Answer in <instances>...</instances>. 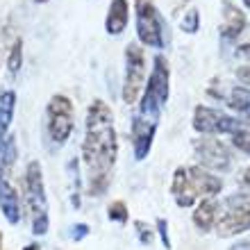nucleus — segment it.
<instances>
[{
    "label": "nucleus",
    "mask_w": 250,
    "mask_h": 250,
    "mask_svg": "<svg viewBox=\"0 0 250 250\" xmlns=\"http://www.w3.org/2000/svg\"><path fill=\"white\" fill-rule=\"evenodd\" d=\"M119 157V139L114 127L112 107L105 100H93L86 109L82 162L86 171V193L105 196L114 178V166Z\"/></svg>",
    "instance_id": "f257e3e1"
},
{
    "label": "nucleus",
    "mask_w": 250,
    "mask_h": 250,
    "mask_svg": "<svg viewBox=\"0 0 250 250\" xmlns=\"http://www.w3.org/2000/svg\"><path fill=\"white\" fill-rule=\"evenodd\" d=\"M223 189V180L203 166H180L173 173L171 196L180 207H193L198 200L214 198Z\"/></svg>",
    "instance_id": "f03ea898"
},
{
    "label": "nucleus",
    "mask_w": 250,
    "mask_h": 250,
    "mask_svg": "<svg viewBox=\"0 0 250 250\" xmlns=\"http://www.w3.org/2000/svg\"><path fill=\"white\" fill-rule=\"evenodd\" d=\"M171 71H168V62L162 55L152 57V68L148 75V84L141 93V103H139V119L148 121V123H159V116L164 112L166 103H168V91H171Z\"/></svg>",
    "instance_id": "7ed1b4c3"
},
{
    "label": "nucleus",
    "mask_w": 250,
    "mask_h": 250,
    "mask_svg": "<svg viewBox=\"0 0 250 250\" xmlns=\"http://www.w3.org/2000/svg\"><path fill=\"white\" fill-rule=\"evenodd\" d=\"M23 200L30 211V221H32V232L37 237H43L50 228V216H48V196L46 185H43V171H41L39 162H30L25 166V175H23Z\"/></svg>",
    "instance_id": "20e7f679"
},
{
    "label": "nucleus",
    "mask_w": 250,
    "mask_h": 250,
    "mask_svg": "<svg viewBox=\"0 0 250 250\" xmlns=\"http://www.w3.org/2000/svg\"><path fill=\"white\" fill-rule=\"evenodd\" d=\"M134 27L139 46L162 50L166 46V21L155 0H134Z\"/></svg>",
    "instance_id": "39448f33"
},
{
    "label": "nucleus",
    "mask_w": 250,
    "mask_h": 250,
    "mask_svg": "<svg viewBox=\"0 0 250 250\" xmlns=\"http://www.w3.org/2000/svg\"><path fill=\"white\" fill-rule=\"evenodd\" d=\"M46 137L55 148L62 146L71 139L73 127H75V107H73L71 98L64 93H55L53 98L48 100L46 107Z\"/></svg>",
    "instance_id": "423d86ee"
},
{
    "label": "nucleus",
    "mask_w": 250,
    "mask_h": 250,
    "mask_svg": "<svg viewBox=\"0 0 250 250\" xmlns=\"http://www.w3.org/2000/svg\"><path fill=\"white\" fill-rule=\"evenodd\" d=\"M146 73H148V64H146V53L139 46V41H132L125 48V73H123V103L132 105L137 103L141 96V89L146 84Z\"/></svg>",
    "instance_id": "0eeeda50"
},
{
    "label": "nucleus",
    "mask_w": 250,
    "mask_h": 250,
    "mask_svg": "<svg viewBox=\"0 0 250 250\" xmlns=\"http://www.w3.org/2000/svg\"><path fill=\"white\" fill-rule=\"evenodd\" d=\"M246 123L248 121H241L207 105H198L193 109V130L200 134H234L237 130L246 127Z\"/></svg>",
    "instance_id": "6e6552de"
},
{
    "label": "nucleus",
    "mask_w": 250,
    "mask_h": 250,
    "mask_svg": "<svg viewBox=\"0 0 250 250\" xmlns=\"http://www.w3.org/2000/svg\"><path fill=\"white\" fill-rule=\"evenodd\" d=\"M193 152H196V159L200 162V166L207 171L225 173L232 168V152L218 139H196Z\"/></svg>",
    "instance_id": "1a4fd4ad"
},
{
    "label": "nucleus",
    "mask_w": 250,
    "mask_h": 250,
    "mask_svg": "<svg viewBox=\"0 0 250 250\" xmlns=\"http://www.w3.org/2000/svg\"><path fill=\"white\" fill-rule=\"evenodd\" d=\"M250 230V200H244L239 203L237 207H232L228 214L216 221V232L218 237H237L241 232H248Z\"/></svg>",
    "instance_id": "9d476101"
},
{
    "label": "nucleus",
    "mask_w": 250,
    "mask_h": 250,
    "mask_svg": "<svg viewBox=\"0 0 250 250\" xmlns=\"http://www.w3.org/2000/svg\"><path fill=\"white\" fill-rule=\"evenodd\" d=\"M155 132H157V125L155 123H148V121L139 119V116L132 119L130 137H132V150H134V159H137V162L148 157V152H150V148H152Z\"/></svg>",
    "instance_id": "9b49d317"
},
{
    "label": "nucleus",
    "mask_w": 250,
    "mask_h": 250,
    "mask_svg": "<svg viewBox=\"0 0 250 250\" xmlns=\"http://www.w3.org/2000/svg\"><path fill=\"white\" fill-rule=\"evenodd\" d=\"M21 207H23V200H21L19 189L9 182L7 175H0V209L5 214L7 223H21Z\"/></svg>",
    "instance_id": "f8f14e48"
},
{
    "label": "nucleus",
    "mask_w": 250,
    "mask_h": 250,
    "mask_svg": "<svg viewBox=\"0 0 250 250\" xmlns=\"http://www.w3.org/2000/svg\"><path fill=\"white\" fill-rule=\"evenodd\" d=\"M246 14L241 12V7H237L232 0H223V23H221V37L225 41L239 39V34L246 30Z\"/></svg>",
    "instance_id": "ddd939ff"
},
{
    "label": "nucleus",
    "mask_w": 250,
    "mask_h": 250,
    "mask_svg": "<svg viewBox=\"0 0 250 250\" xmlns=\"http://www.w3.org/2000/svg\"><path fill=\"white\" fill-rule=\"evenodd\" d=\"M130 23V5L127 0H112L109 9H107V19H105V30L112 37H119Z\"/></svg>",
    "instance_id": "4468645a"
},
{
    "label": "nucleus",
    "mask_w": 250,
    "mask_h": 250,
    "mask_svg": "<svg viewBox=\"0 0 250 250\" xmlns=\"http://www.w3.org/2000/svg\"><path fill=\"white\" fill-rule=\"evenodd\" d=\"M218 209H221V207H218L216 198H205V200H200L196 211H193V223H196L198 230L209 232L211 228H216V221L221 218Z\"/></svg>",
    "instance_id": "2eb2a0df"
},
{
    "label": "nucleus",
    "mask_w": 250,
    "mask_h": 250,
    "mask_svg": "<svg viewBox=\"0 0 250 250\" xmlns=\"http://www.w3.org/2000/svg\"><path fill=\"white\" fill-rule=\"evenodd\" d=\"M14 109H16V93L14 91H2L0 93V152L7 141V132L14 119Z\"/></svg>",
    "instance_id": "dca6fc26"
},
{
    "label": "nucleus",
    "mask_w": 250,
    "mask_h": 250,
    "mask_svg": "<svg viewBox=\"0 0 250 250\" xmlns=\"http://www.w3.org/2000/svg\"><path fill=\"white\" fill-rule=\"evenodd\" d=\"M230 107L239 112L250 123V89L248 86H234L230 91Z\"/></svg>",
    "instance_id": "f3484780"
},
{
    "label": "nucleus",
    "mask_w": 250,
    "mask_h": 250,
    "mask_svg": "<svg viewBox=\"0 0 250 250\" xmlns=\"http://www.w3.org/2000/svg\"><path fill=\"white\" fill-rule=\"evenodd\" d=\"M21 64H23V41L16 39L9 48V55H7V71L9 75H16L21 71Z\"/></svg>",
    "instance_id": "a211bd4d"
},
{
    "label": "nucleus",
    "mask_w": 250,
    "mask_h": 250,
    "mask_svg": "<svg viewBox=\"0 0 250 250\" xmlns=\"http://www.w3.org/2000/svg\"><path fill=\"white\" fill-rule=\"evenodd\" d=\"M107 216H109V221H114V223L125 225L127 218H130V214H127V207H125L123 200H114V203L109 205V209H107Z\"/></svg>",
    "instance_id": "6ab92c4d"
},
{
    "label": "nucleus",
    "mask_w": 250,
    "mask_h": 250,
    "mask_svg": "<svg viewBox=\"0 0 250 250\" xmlns=\"http://www.w3.org/2000/svg\"><path fill=\"white\" fill-rule=\"evenodd\" d=\"M232 146L239 148L241 152H246V155H250V130L248 127H241V130H237L232 134Z\"/></svg>",
    "instance_id": "aec40b11"
},
{
    "label": "nucleus",
    "mask_w": 250,
    "mask_h": 250,
    "mask_svg": "<svg viewBox=\"0 0 250 250\" xmlns=\"http://www.w3.org/2000/svg\"><path fill=\"white\" fill-rule=\"evenodd\" d=\"M182 30L189 34H196L198 30H200V14H198V9H189V12L185 14V19H182Z\"/></svg>",
    "instance_id": "412c9836"
},
{
    "label": "nucleus",
    "mask_w": 250,
    "mask_h": 250,
    "mask_svg": "<svg viewBox=\"0 0 250 250\" xmlns=\"http://www.w3.org/2000/svg\"><path fill=\"white\" fill-rule=\"evenodd\" d=\"M134 228H137V234H139V241L144 246H150L152 239H155V232H152V228H148V225L144 223V221H137L134 223Z\"/></svg>",
    "instance_id": "4be33fe9"
},
{
    "label": "nucleus",
    "mask_w": 250,
    "mask_h": 250,
    "mask_svg": "<svg viewBox=\"0 0 250 250\" xmlns=\"http://www.w3.org/2000/svg\"><path fill=\"white\" fill-rule=\"evenodd\" d=\"M157 232H159V239H162L164 248H171V239H168V223H166V218H157Z\"/></svg>",
    "instance_id": "5701e85b"
},
{
    "label": "nucleus",
    "mask_w": 250,
    "mask_h": 250,
    "mask_svg": "<svg viewBox=\"0 0 250 250\" xmlns=\"http://www.w3.org/2000/svg\"><path fill=\"white\" fill-rule=\"evenodd\" d=\"M237 78L244 82V84H248V89H250V64H244V66H239L237 71Z\"/></svg>",
    "instance_id": "b1692460"
},
{
    "label": "nucleus",
    "mask_w": 250,
    "mask_h": 250,
    "mask_svg": "<svg viewBox=\"0 0 250 250\" xmlns=\"http://www.w3.org/2000/svg\"><path fill=\"white\" fill-rule=\"evenodd\" d=\"M86 234H89V225L86 223H78L73 228V239H75V241H82Z\"/></svg>",
    "instance_id": "393cba45"
},
{
    "label": "nucleus",
    "mask_w": 250,
    "mask_h": 250,
    "mask_svg": "<svg viewBox=\"0 0 250 250\" xmlns=\"http://www.w3.org/2000/svg\"><path fill=\"white\" fill-rule=\"evenodd\" d=\"M230 250H250V237L241 239V241H237V244H232Z\"/></svg>",
    "instance_id": "a878e982"
},
{
    "label": "nucleus",
    "mask_w": 250,
    "mask_h": 250,
    "mask_svg": "<svg viewBox=\"0 0 250 250\" xmlns=\"http://www.w3.org/2000/svg\"><path fill=\"white\" fill-rule=\"evenodd\" d=\"M241 182H244V185L250 189V168H246V171H244V175H241Z\"/></svg>",
    "instance_id": "bb28decb"
},
{
    "label": "nucleus",
    "mask_w": 250,
    "mask_h": 250,
    "mask_svg": "<svg viewBox=\"0 0 250 250\" xmlns=\"http://www.w3.org/2000/svg\"><path fill=\"white\" fill-rule=\"evenodd\" d=\"M237 53H241V55H248L250 57V43H244V46H239V50Z\"/></svg>",
    "instance_id": "cd10ccee"
},
{
    "label": "nucleus",
    "mask_w": 250,
    "mask_h": 250,
    "mask_svg": "<svg viewBox=\"0 0 250 250\" xmlns=\"http://www.w3.org/2000/svg\"><path fill=\"white\" fill-rule=\"evenodd\" d=\"M23 250H41V248H39V246H37V244H27Z\"/></svg>",
    "instance_id": "c85d7f7f"
},
{
    "label": "nucleus",
    "mask_w": 250,
    "mask_h": 250,
    "mask_svg": "<svg viewBox=\"0 0 250 250\" xmlns=\"http://www.w3.org/2000/svg\"><path fill=\"white\" fill-rule=\"evenodd\" d=\"M244 5H246V7H250V0H244Z\"/></svg>",
    "instance_id": "c756f323"
},
{
    "label": "nucleus",
    "mask_w": 250,
    "mask_h": 250,
    "mask_svg": "<svg viewBox=\"0 0 250 250\" xmlns=\"http://www.w3.org/2000/svg\"><path fill=\"white\" fill-rule=\"evenodd\" d=\"M34 2H48V0H34Z\"/></svg>",
    "instance_id": "7c9ffc66"
},
{
    "label": "nucleus",
    "mask_w": 250,
    "mask_h": 250,
    "mask_svg": "<svg viewBox=\"0 0 250 250\" xmlns=\"http://www.w3.org/2000/svg\"><path fill=\"white\" fill-rule=\"evenodd\" d=\"M0 244H2V234H0Z\"/></svg>",
    "instance_id": "2f4dec72"
}]
</instances>
